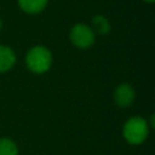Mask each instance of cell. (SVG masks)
<instances>
[{
  "instance_id": "6",
  "label": "cell",
  "mask_w": 155,
  "mask_h": 155,
  "mask_svg": "<svg viewBox=\"0 0 155 155\" xmlns=\"http://www.w3.org/2000/svg\"><path fill=\"white\" fill-rule=\"evenodd\" d=\"M48 0H17L18 7L27 15H39L41 13L46 6Z\"/></svg>"
},
{
  "instance_id": "5",
  "label": "cell",
  "mask_w": 155,
  "mask_h": 155,
  "mask_svg": "<svg viewBox=\"0 0 155 155\" xmlns=\"http://www.w3.org/2000/svg\"><path fill=\"white\" fill-rule=\"evenodd\" d=\"M17 62V56L13 48L7 45H0V74L11 70Z\"/></svg>"
},
{
  "instance_id": "11",
  "label": "cell",
  "mask_w": 155,
  "mask_h": 155,
  "mask_svg": "<svg viewBox=\"0 0 155 155\" xmlns=\"http://www.w3.org/2000/svg\"><path fill=\"white\" fill-rule=\"evenodd\" d=\"M1 29H2V19L0 18V31H1Z\"/></svg>"
},
{
  "instance_id": "9",
  "label": "cell",
  "mask_w": 155,
  "mask_h": 155,
  "mask_svg": "<svg viewBox=\"0 0 155 155\" xmlns=\"http://www.w3.org/2000/svg\"><path fill=\"white\" fill-rule=\"evenodd\" d=\"M154 117H155V115H154V114H151V115H150L149 121L147 120V122H148V125H149V127H150V128H154V125H155V124H154Z\"/></svg>"
},
{
  "instance_id": "8",
  "label": "cell",
  "mask_w": 155,
  "mask_h": 155,
  "mask_svg": "<svg viewBox=\"0 0 155 155\" xmlns=\"http://www.w3.org/2000/svg\"><path fill=\"white\" fill-rule=\"evenodd\" d=\"M0 155H18V147L15 140L7 137L0 138Z\"/></svg>"
},
{
  "instance_id": "2",
  "label": "cell",
  "mask_w": 155,
  "mask_h": 155,
  "mask_svg": "<svg viewBox=\"0 0 155 155\" xmlns=\"http://www.w3.org/2000/svg\"><path fill=\"white\" fill-rule=\"evenodd\" d=\"M150 132L147 120L142 116H132L122 126V137L131 145H139L145 142Z\"/></svg>"
},
{
  "instance_id": "3",
  "label": "cell",
  "mask_w": 155,
  "mask_h": 155,
  "mask_svg": "<svg viewBox=\"0 0 155 155\" xmlns=\"http://www.w3.org/2000/svg\"><path fill=\"white\" fill-rule=\"evenodd\" d=\"M69 40L75 47L80 50H87L93 46L96 41V34L86 23H75L69 30Z\"/></svg>"
},
{
  "instance_id": "1",
  "label": "cell",
  "mask_w": 155,
  "mask_h": 155,
  "mask_svg": "<svg viewBox=\"0 0 155 155\" xmlns=\"http://www.w3.org/2000/svg\"><path fill=\"white\" fill-rule=\"evenodd\" d=\"M25 65L34 74H45L52 67L53 57L48 47L44 45H35L28 50L25 54Z\"/></svg>"
},
{
  "instance_id": "7",
  "label": "cell",
  "mask_w": 155,
  "mask_h": 155,
  "mask_svg": "<svg viewBox=\"0 0 155 155\" xmlns=\"http://www.w3.org/2000/svg\"><path fill=\"white\" fill-rule=\"evenodd\" d=\"M90 27L92 28L94 34H98V35H107L111 29V24L109 19L103 15H94L91 19Z\"/></svg>"
},
{
  "instance_id": "4",
  "label": "cell",
  "mask_w": 155,
  "mask_h": 155,
  "mask_svg": "<svg viewBox=\"0 0 155 155\" xmlns=\"http://www.w3.org/2000/svg\"><path fill=\"white\" fill-rule=\"evenodd\" d=\"M113 99H114V103L119 108H122V109L128 108L133 104V102L136 99V91L131 84L122 82V84L117 85L116 88L114 90Z\"/></svg>"
},
{
  "instance_id": "10",
  "label": "cell",
  "mask_w": 155,
  "mask_h": 155,
  "mask_svg": "<svg viewBox=\"0 0 155 155\" xmlns=\"http://www.w3.org/2000/svg\"><path fill=\"white\" fill-rule=\"evenodd\" d=\"M143 1H144V2H147V4H153L155 0H143Z\"/></svg>"
}]
</instances>
